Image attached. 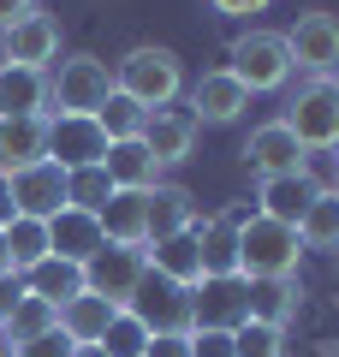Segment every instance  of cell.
Masks as SVG:
<instances>
[{
	"label": "cell",
	"mask_w": 339,
	"mask_h": 357,
	"mask_svg": "<svg viewBox=\"0 0 339 357\" xmlns=\"http://www.w3.org/2000/svg\"><path fill=\"white\" fill-rule=\"evenodd\" d=\"M0 60L48 72V66L60 60V18H54V13H30V18H18V24L0 36Z\"/></svg>",
	"instance_id": "4fadbf2b"
},
{
	"label": "cell",
	"mask_w": 339,
	"mask_h": 357,
	"mask_svg": "<svg viewBox=\"0 0 339 357\" xmlns=\"http://www.w3.org/2000/svg\"><path fill=\"white\" fill-rule=\"evenodd\" d=\"M232 357H286V328L244 316L239 328H232Z\"/></svg>",
	"instance_id": "1f68e13d"
},
{
	"label": "cell",
	"mask_w": 339,
	"mask_h": 357,
	"mask_svg": "<svg viewBox=\"0 0 339 357\" xmlns=\"http://www.w3.org/2000/svg\"><path fill=\"white\" fill-rule=\"evenodd\" d=\"M30 13H36V0H0V36H6L18 18H30Z\"/></svg>",
	"instance_id": "ab89813d"
},
{
	"label": "cell",
	"mask_w": 339,
	"mask_h": 357,
	"mask_svg": "<svg viewBox=\"0 0 339 357\" xmlns=\"http://www.w3.org/2000/svg\"><path fill=\"white\" fill-rule=\"evenodd\" d=\"M143 262H149V274H161V280L190 286V292H197V286H202L197 227H190V232H173V238H155V244H143Z\"/></svg>",
	"instance_id": "ffe728a7"
},
{
	"label": "cell",
	"mask_w": 339,
	"mask_h": 357,
	"mask_svg": "<svg viewBox=\"0 0 339 357\" xmlns=\"http://www.w3.org/2000/svg\"><path fill=\"white\" fill-rule=\"evenodd\" d=\"M24 114H48V72L0 60V119H24Z\"/></svg>",
	"instance_id": "7402d4cb"
},
{
	"label": "cell",
	"mask_w": 339,
	"mask_h": 357,
	"mask_svg": "<svg viewBox=\"0 0 339 357\" xmlns=\"http://www.w3.org/2000/svg\"><path fill=\"white\" fill-rule=\"evenodd\" d=\"M250 102L256 96L226 72V66H214V72H202L197 84H185V114L197 119V126H239V119L250 114Z\"/></svg>",
	"instance_id": "ba28073f"
},
{
	"label": "cell",
	"mask_w": 339,
	"mask_h": 357,
	"mask_svg": "<svg viewBox=\"0 0 339 357\" xmlns=\"http://www.w3.org/2000/svg\"><path fill=\"white\" fill-rule=\"evenodd\" d=\"M143 357H190V333H149Z\"/></svg>",
	"instance_id": "8d00e7d4"
},
{
	"label": "cell",
	"mask_w": 339,
	"mask_h": 357,
	"mask_svg": "<svg viewBox=\"0 0 339 357\" xmlns=\"http://www.w3.org/2000/svg\"><path fill=\"white\" fill-rule=\"evenodd\" d=\"M239 215L244 208H214V215L197 220L202 280H239Z\"/></svg>",
	"instance_id": "7c38bea8"
},
{
	"label": "cell",
	"mask_w": 339,
	"mask_h": 357,
	"mask_svg": "<svg viewBox=\"0 0 339 357\" xmlns=\"http://www.w3.org/2000/svg\"><path fill=\"white\" fill-rule=\"evenodd\" d=\"M113 96V60L101 54H60L48 66V114H101Z\"/></svg>",
	"instance_id": "3957f363"
},
{
	"label": "cell",
	"mask_w": 339,
	"mask_h": 357,
	"mask_svg": "<svg viewBox=\"0 0 339 357\" xmlns=\"http://www.w3.org/2000/svg\"><path fill=\"white\" fill-rule=\"evenodd\" d=\"M143 345H149V328H143L131 310H119V316L107 321V333H101V351L107 357H143Z\"/></svg>",
	"instance_id": "d6a6232c"
},
{
	"label": "cell",
	"mask_w": 339,
	"mask_h": 357,
	"mask_svg": "<svg viewBox=\"0 0 339 357\" xmlns=\"http://www.w3.org/2000/svg\"><path fill=\"white\" fill-rule=\"evenodd\" d=\"M197 131H202V126L185 114V107H155V114L143 119L137 137L149 143V155H155L161 167H185L190 155H197Z\"/></svg>",
	"instance_id": "5bb4252c"
},
{
	"label": "cell",
	"mask_w": 339,
	"mask_h": 357,
	"mask_svg": "<svg viewBox=\"0 0 339 357\" xmlns=\"http://www.w3.org/2000/svg\"><path fill=\"white\" fill-rule=\"evenodd\" d=\"M190 357H232V328H190Z\"/></svg>",
	"instance_id": "e575fe53"
},
{
	"label": "cell",
	"mask_w": 339,
	"mask_h": 357,
	"mask_svg": "<svg viewBox=\"0 0 339 357\" xmlns=\"http://www.w3.org/2000/svg\"><path fill=\"white\" fill-rule=\"evenodd\" d=\"M113 89L131 96L143 114L179 107L185 102V60H179L173 48H161V42H137V48H126L113 60Z\"/></svg>",
	"instance_id": "6da1fadb"
},
{
	"label": "cell",
	"mask_w": 339,
	"mask_h": 357,
	"mask_svg": "<svg viewBox=\"0 0 339 357\" xmlns=\"http://www.w3.org/2000/svg\"><path fill=\"white\" fill-rule=\"evenodd\" d=\"M303 256L310 250L298 244V227L268 220L256 208L239 215V280H298Z\"/></svg>",
	"instance_id": "7a4b0ae2"
},
{
	"label": "cell",
	"mask_w": 339,
	"mask_h": 357,
	"mask_svg": "<svg viewBox=\"0 0 339 357\" xmlns=\"http://www.w3.org/2000/svg\"><path fill=\"white\" fill-rule=\"evenodd\" d=\"M202 220V203L190 185H179V178H161L149 191V244L155 238H173V232H190Z\"/></svg>",
	"instance_id": "ac0fdd59"
},
{
	"label": "cell",
	"mask_w": 339,
	"mask_h": 357,
	"mask_svg": "<svg viewBox=\"0 0 339 357\" xmlns=\"http://www.w3.org/2000/svg\"><path fill=\"white\" fill-rule=\"evenodd\" d=\"M315 197H322V178H315V167H310V173H286V178H262V191H256V215L298 227L303 208H310Z\"/></svg>",
	"instance_id": "e0dca14e"
},
{
	"label": "cell",
	"mask_w": 339,
	"mask_h": 357,
	"mask_svg": "<svg viewBox=\"0 0 339 357\" xmlns=\"http://www.w3.org/2000/svg\"><path fill=\"white\" fill-rule=\"evenodd\" d=\"M327 84H333V89H339V66H333V72H327Z\"/></svg>",
	"instance_id": "f6af8a7d"
},
{
	"label": "cell",
	"mask_w": 339,
	"mask_h": 357,
	"mask_svg": "<svg viewBox=\"0 0 339 357\" xmlns=\"http://www.w3.org/2000/svg\"><path fill=\"white\" fill-rule=\"evenodd\" d=\"M131 316L143 321L149 333H190L197 328V304H190V286H173L161 274H143L137 298H131Z\"/></svg>",
	"instance_id": "8fae6325"
},
{
	"label": "cell",
	"mask_w": 339,
	"mask_h": 357,
	"mask_svg": "<svg viewBox=\"0 0 339 357\" xmlns=\"http://www.w3.org/2000/svg\"><path fill=\"white\" fill-rule=\"evenodd\" d=\"M24 292L30 298H48V304L60 310V304H72V298L84 292V268L66 262V256H42V262L24 274Z\"/></svg>",
	"instance_id": "4316f807"
},
{
	"label": "cell",
	"mask_w": 339,
	"mask_h": 357,
	"mask_svg": "<svg viewBox=\"0 0 339 357\" xmlns=\"http://www.w3.org/2000/svg\"><path fill=\"white\" fill-rule=\"evenodd\" d=\"M119 316V310L107 304V298H96V292H77L72 304H60V333L72 345H101V333H107V321Z\"/></svg>",
	"instance_id": "83f0119b"
},
{
	"label": "cell",
	"mask_w": 339,
	"mask_h": 357,
	"mask_svg": "<svg viewBox=\"0 0 339 357\" xmlns=\"http://www.w3.org/2000/svg\"><path fill=\"white\" fill-rule=\"evenodd\" d=\"M13 351H18V357H72L77 345L66 340L60 328H54V333H42V340H24V345H13Z\"/></svg>",
	"instance_id": "d590c367"
},
{
	"label": "cell",
	"mask_w": 339,
	"mask_h": 357,
	"mask_svg": "<svg viewBox=\"0 0 339 357\" xmlns=\"http://www.w3.org/2000/svg\"><path fill=\"white\" fill-rule=\"evenodd\" d=\"M197 304V328H239L244 321V280H202L190 292Z\"/></svg>",
	"instance_id": "484cf974"
},
{
	"label": "cell",
	"mask_w": 339,
	"mask_h": 357,
	"mask_svg": "<svg viewBox=\"0 0 339 357\" xmlns=\"http://www.w3.org/2000/svg\"><path fill=\"white\" fill-rule=\"evenodd\" d=\"M18 298H24V274H0V328H6V316L18 310Z\"/></svg>",
	"instance_id": "74e56055"
},
{
	"label": "cell",
	"mask_w": 339,
	"mask_h": 357,
	"mask_svg": "<svg viewBox=\"0 0 339 357\" xmlns=\"http://www.w3.org/2000/svg\"><path fill=\"white\" fill-rule=\"evenodd\" d=\"M0 274H13V268H6V250H0Z\"/></svg>",
	"instance_id": "bcb514c9"
},
{
	"label": "cell",
	"mask_w": 339,
	"mask_h": 357,
	"mask_svg": "<svg viewBox=\"0 0 339 357\" xmlns=\"http://www.w3.org/2000/svg\"><path fill=\"white\" fill-rule=\"evenodd\" d=\"M303 310V286L298 280H244V316L250 321H274L286 328Z\"/></svg>",
	"instance_id": "cb8c5ba5"
},
{
	"label": "cell",
	"mask_w": 339,
	"mask_h": 357,
	"mask_svg": "<svg viewBox=\"0 0 339 357\" xmlns=\"http://www.w3.org/2000/svg\"><path fill=\"white\" fill-rule=\"evenodd\" d=\"M113 197V178L107 167H77L66 173V208H84V215H101V203Z\"/></svg>",
	"instance_id": "4dcf8cb0"
},
{
	"label": "cell",
	"mask_w": 339,
	"mask_h": 357,
	"mask_svg": "<svg viewBox=\"0 0 339 357\" xmlns=\"http://www.w3.org/2000/svg\"><path fill=\"white\" fill-rule=\"evenodd\" d=\"M286 131L303 143V155H333L339 149V89L327 77H303L286 102Z\"/></svg>",
	"instance_id": "5b68a950"
},
{
	"label": "cell",
	"mask_w": 339,
	"mask_h": 357,
	"mask_svg": "<svg viewBox=\"0 0 339 357\" xmlns=\"http://www.w3.org/2000/svg\"><path fill=\"white\" fill-rule=\"evenodd\" d=\"M96 220H101V238L107 244L143 250V244H149V191H113Z\"/></svg>",
	"instance_id": "d6986e66"
},
{
	"label": "cell",
	"mask_w": 339,
	"mask_h": 357,
	"mask_svg": "<svg viewBox=\"0 0 339 357\" xmlns=\"http://www.w3.org/2000/svg\"><path fill=\"white\" fill-rule=\"evenodd\" d=\"M13 208L30 220H54L66 208V173L54 161H36L24 173H13Z\"/></svg>",
	"instance_id": "9a60e30c"
},
{
	"label": "cell",
	"mask_w": 339,
	"mask_h": 357,
	"mask_svg": "<svg viewBox=\"0 0 339 357\" xmlns=\"http://www.w3.org/2000/svg\"><path fill=\"white\" fill-rule=\"evenodd\" d=\"M220 18H250V13H268V0H209Z\"/></svg>",
	"instance_id": "f35d334b"
},
{
	"label": "cell",
	"mask_w": 339,
	"mask_h": 357,
	"mask_svg": "<svg viewBox=\"0 0 339 357\" xmlns=\"http://www.w3.org/2000/svg\"><path fill=\"white\" fill-rule=\"evenodd\" d=\"M322 185H327V191H339V149L327 155V178H322Z\"/></svg>",
	"instance_id": "b9f144b4"
},
{
	"label": "cell",
	"mask_w": 339,
	"mask_h": 357,
	"mask_svg": "<svg viewBox=\"0 0 339 357\" xmlns=\"http://www.w3.org/2000/svg\"><path fill=\"white\" fill-rule=\"evenodd\" d=\"M101 244H107V238H101V220L84 215V208H60V215L48 220V250L66 256V262H77V268H84Z\"/></svg>",
	"instance_id": "603a6c76"
},
{
	"label": "cell",
	"mask_w": 339,
	"mask_h": 357,
	"mask_svg": "<svg viewBox=\"0 0 339 357\" xmlns=\"http://www.w3.org/2000/svg\"><path fill=\"white\" fill-rule=\"evenodd\" d=\"M0 250H6V268H13V274H30L42 256H54V250H48V220L13 215L6 227H0Z\"/></svg>",
	"instance_id": "d4e9b609"
},
{
	"label": "cell",
	"mask_w": 339,
	"mask_h": 357,
	"mask_svg": "<svg viewBox=\"0 0 339 357\" xmlns=\"http://www.w3.org/2000/svg\"><path fill=\"white\" fill-rule=\"evenodd\" d=\"M101 155H107V131L96 114H48V161L60 173L101 167Z\"/></svg>",
	"instance_id": "9c48e42d"
},
{
	"label": "cell",
	"mask_w": 339,
	"mask_h": 357,
	"mask_svg": "<svg viewBox=\"0 0 339 357\" xmlns=\"http://www.w3.org/2000/svg\"><path fill=\"white\" fill-rule=\"evenodd\" d=\"M96 119H101V131H107V143H119V137H137L149 114H143V107L131 102V96H119V89H113V96H107V107H101Z\"/></svg>",
	"instance_id": "836d02e7"
},
{
	"label": "cell",
	"mask_w": 339,
	"mask_h": 357,
	"mask_svg": "<svg viewBox=\"0 0 339 357\" xmlns=\"http://www.w3.org/2000/svg\"><path fill=\"white\" fill-rule=\"evenodd\" d=\"M54 328H60V310H54L48 298H30V292L18 298V310L6 316V340H13V345L42 340V333H54Z\"/></svg>",
	"instance_id": "f546056e"
},
{
	"label": "cell",
	"mask_w": 339,
	"mask_h": 357,
	"mask_svg": "<svg viewBox=\"0 0 339 357\" xmlns=\"http://www.w3.org/2000/svg\"><path fill=\"white\" fill-rule=\"evenodd\" d=\"M72 357H107V351H101V345H77Z\"/></svg>",
	"instance_id": "7bdbcfd3"
},
{
	"label": "cell",
	"mask_w": 339,
	"mask_h": 357,
	"mask_svg": "<svg viewBox=\"0 0 339 357\" xmlns=\"http://www.w3.org/2000/svg\"><path fill=\"white\" fill-rule=\"evenodd\" d=\"M143 274H149L143 250H131V244H101V250H96V256L84 262V292L107 298L113 310H126L131 298H137Z\"/></svg>",
	"instance_id": "52a82bcc"
},
{
	"label": "cell",
	"mask_w": 339,
	"mask_h": 357,
	"mask_svg": "<svg viewBox=\"0 0 339 357\" xmlns=\"http://www.w3.org/2000/svg\"><path fill=\"white\" fill-rule=\"evenodd\" d=\"M226 72L239 77L250 96H274L292 84V48L286 30H239L232 48H226Z\"/></svg>",
	"instance_id": "277c9868"
},
{
	"label": "cell",
	"mask_w": 339,
	"mask_h": 357,
	"mask_svg": "<svg viewBox=\"0 0 339 357\" xmlns=\"http://www.w3.org/2000/svg\"><path fill=\"white\" fill-rule=\"evenodd\" d=\"M36 161H48V114L0 119V173H24Z\"/></svg>",
	"instance_id": "44dd1931"
},
{
	"label": "cell",
	"mask_w": 339,
	"mask_h": 357,
	"mask_svg": "<svg viewBox=\"0 0 339 357\" xmlns=\"http://www.w3.org/2000/svg\"><path fill=\"white\" fill-rule=\"evenodd\" d=\"M298 244L303 250H333L339 256V191L322 185V197H315V203L303 208V220H298Z\"/></svg>",
	"instance_id": "f1b7e54d"
},
{
	"label": "cell",
	"mask_w": 339,
	"mask_h": 357,
	"mask_svg": "<svg viewBox=\"0 0 339 357\" xmlns=\"http://www.w3.org/2000/svg\"><path fill=\"white\" fill-rule=\"evenodd\" d=\"M13 215H18V208H13V173H0V227H6Z\"/></svg>",
	"instance_id": "60d3db41"
},
{
	"label": "cell",
	"mask_w": 339,
	"mask_h": 357,
	"mask_svg": "<svg viewBox=\"0 0 339 357\" xmlns=\"http://www.w3.org/2000/svg\"><path fill=\"white\" fill-rule=\"evenodd\" d=\"M244 167H250V178L262 185V178H286V173H310V155H303V143L286 131V119H262V126L244 137Z\"/></svg>",
	"instance_id": "30bf717a"
},
{
	"label": "cell",
	"mask_w": 339,
	"mask_h": 357,
	"mask_svg": "<svg viewBox=\"0 0 339 357\" xmlns=\"http://www.w3.org/2000/svg\"><path fill=\"white\" fill-rule=\"evenodd\" d=\"M286 48H292V72L327 77L339 66V13H327V6L298 13V18H292V30H286Z\"/></svg>",
	"instance_id": "8992f818"
},
{
	"label": "cell",
	"mask_w": 339,
	"mask_h": 357,
	"mask_svg": "<svg viewBox=\"0 0 339 357\" xmlns=\"http://www.w3.org/2000/svg\"><path fill=\"white\" fill-rule=\"evenodd\" d=\"M101 167H107L113 191H155V185L167 178V167L149 155V143H143V137H119V143H107Z\"/></svg>",
	"instance_id": "2e32d148"
},
{
	"label": "cell",
	"mask_w": 339,
	"mask_h": 357,
	"mask_svg": "<svg viewBox=\"0 0 339 357\" xmlns=\"http://www.w3.org/2000/svg\"><path fill=\"white\" fill-rule=\"evenodd\" d=\"M0 357H18V351H13V340H6V328H0Z\"/></svg>",
	"instance_id": "ee69618b"
}]
</instances>
